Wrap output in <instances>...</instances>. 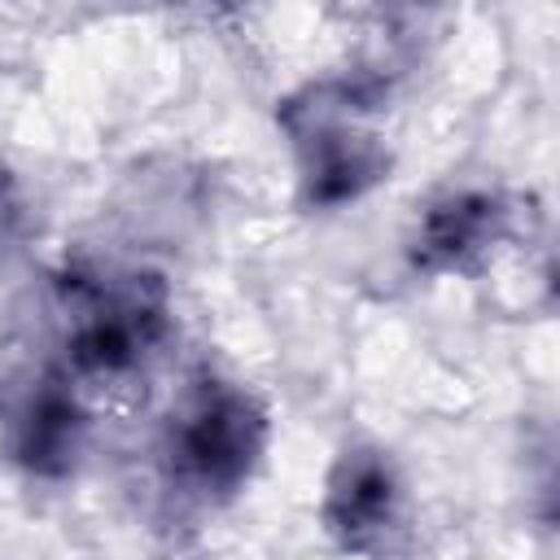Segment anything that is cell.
I'll list each match as a JSON object with an SVG mask.
<instances>
[{"mask_svg":"<svg viewBox=\"0 0 560 560\" xmlns=\"http://www.w3.org/2000/svg\"><path fill=\"white\" fill-rule=\"evenodd\" d=\"M368 92L350 83H324L284 105V131L293 140L298 184L311 210H341L385 179L389 153L368 127Z\"/></svg>","mask_w":560,"mask_h":560,"instance_id":"1","label":"cell"},{"mask_svg":"<svg viewBox=\"0 0 560 560\" xmlns=\"http://www.w3.org/2000/svg\"><path fill=\"white\" fill-rule=\"evenodd\" d=\"M271 442L267 407L232 381L192 385L171 411L166 451L175 477L201 494H236L258 472Z\"/></svg>","mask_w":560,"mask_h":560,"instance_id":"2","label":"cell"},{"mask_svg":"<svg viewBox=\"0 0 560 560\" xmlns=\"http://www.w3.org/2000/svg\"><path fill=\"white\" fill-rule=\"evenodd\" d=\"M66 354L79 376H127L166 337V289L153 276H66Z\"/></svg>","mask_w":560,"mask_h":560,"instance_id":"3","label":"cell"},{"mask_svg":"<svg viewBox=\"0 0 560 560\" xmlns=\"http://www.w3.org/2000/svg\"><path fill=\"white\" fill-rule=\"evenodd\" d=\"M319 525L350 556H394L407 534V486L398 464L381 446L341 451L324 481Z\"/></svg>","mask_w":560,"mask_h":560,"instance_id":"4","label":"cell"},{"mask_svg":"<svg viewBox=\"0 0 560 560\" xmlns=\"http://www.w3.org/2000/svg\"><path fill=\"white\" fill-rule=\"evenodd\" d=\"M503 236H508V201L486 188H459L424 206V214L411 228L407 254L416 271L464 276L481 267Z\"/></svg>","mask_w":560,"mask_h":560,"instance_id":"5","label":"cell"},{"mask_svg":"<svg viewBox=\"0 0 560 560\" xmlns=\"http://www.w3.org/2000/svg\"><path fill=\"white\" fill-rule=\"evenodd\" d=\"M4 446L26 477H39V481L70 477L88 446V411L70 389V381L39 376L9 411Z\"/></svg>","mask_w":560,"mask_h":560,"instance_id":"6","label":"cell"},{"mask_svg":"<svg viewBox=\"0 0 560 560\" xmlns=\"http://www.w3.org/2000/svg\"><path fill=\"white\" fill-rule=\"evenodd\" d=\"M18 232H22V197H18L13 175L0 166V254L13 249Z\"/></svg>","mask_w":560,"mask_h":560,"instance_id":"7","label":"cell"}]
</instances>
